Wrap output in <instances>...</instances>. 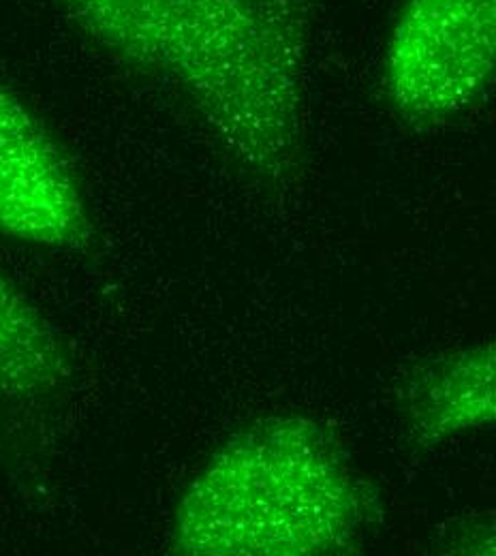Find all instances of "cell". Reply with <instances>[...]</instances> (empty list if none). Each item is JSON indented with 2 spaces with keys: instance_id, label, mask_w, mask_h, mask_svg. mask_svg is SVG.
I'll return each mask as SVG.
<instances>
[{
  "instance_id": "obj_1",
  "label": "cell",
  "mask_w": 496,
  "mask_h": 556,
  "mask_svg": "<svg viewBox=\"0 0 496 556\" xmlns=\"http://www.w3.org/2000/svg\"><path fill=\"white\" fill-rule=\"evenodd\" d=\"M92 48L161 81L255 185L284 191L306 141L321 0H48Z\"/></svg>"
},
{
  "instance_id": "obj_2",
  "label": "cell",
  "mask_w": 496,
  "mask_h": 556,
  "mask_svg": "<svg viewBox=\"0 0 496 556\" xmlns=\"http://www.w3.org/2000/svg\"><path fill=\"white\" fill-rule=\"evenodd\" d=\"M381 516L377 490L339 437L302 414L257 417L229 434L185 486L169 551L187 556L357 553Z\"/></svg>"
},
{
  "instance_id": "obj_3",
  "label": "cell",
  "mask_w": 496,
  "mask_h": 556,
  "mask_svg": "<svg viewBox=\"0 0 496 556\" xmlns=\"http://www.w3.org/2000/svg\"><path fill=\"white\" fill-rule=\"evenodd\" d=\"M379 73L385 103L407 125L471 112L496 86V0H400Z\"/></svg>"
},
{
  "instance_id": "obj_4",
  "label": "cell",
  "mask_w": 496,
  "mask_h": 556,
  "mask_svg": "<svg viewBox=\"0 0 496 556\" xmlns=\"http://www.w3.org/2000/svg\"><path fill=\"white\" fill-rule=\"evenodd\" d=\"M0 236L50 251H81L94 218L61 141L0 81Z\"/></svg>"
},
{
  "instance_id": "obj_5",
  "label": "cell",
  "mask_w": 496,
  "mask_h": 556,
  "mask_svg": "<svg viewBox=\"0 0 496 556\" xmlns=\"http://www.w3.org/2000/svg\"><path fill=\"white\" fill-rule=\"evenodd\" d=\"M398 409L420 447L496 428V337L416 364L398 390Z\"/></svg>"
},
{
  "instance_id": "obj_6",
  "label": "cell",
  "mask_w": 496,
  "mask_h": 556,
  "mask_svg": "<svg viewBox=\"0 0 496 556\" xmlns=\"http://www.w3.org/2000/svg\"><path fill=\"white\" fill-rule=\"evenodd\" d=\"M72 381L63 339L0 270V432L56 407Z\"/></svg>"
}]
</instances>
